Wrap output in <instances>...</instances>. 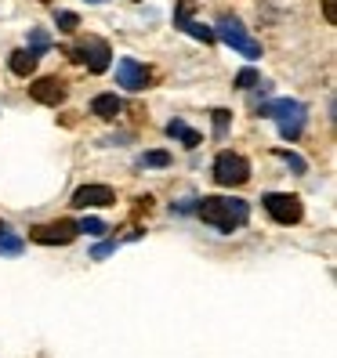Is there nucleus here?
<instances>
[{
    "instance_id": "nucleus-10",
    "label": "nucleus",
    "mask_w": 337,
    "mask_h": 358,
    "mask_svg": "<svg viewBox=\"0 0 337 358\" xmlns=\"http://www.w3.org/2000/svg\"><path fill=\"white\" fill-rule=\"evenodd\" d=\"M116 203V192L109 185H80L73 192V206L88 210V206H113Z\"/></svg>"
},
{
    "instance_id": "nucleus-15",
    "label": "nucleus",
    "mask_w": 337,
    "mask_h": 358,
    "mask_svg": "<svg viewBox=\"0 0 337 358\" xmlns=\"http://www.w3.org/2000/svg\"><path fill=\"white\" fill-rule=\"evenodd\" d=\"M55 26H58L62 33H76V26H80V18H76L73 11H58V15H55Z\"/></svg>"
},
{
    "instance_id": "nucleus-12",
    "label": "nucleus",
    "mask_w": 337,
    "mask_h": 358,
    "mask_svg": "<svg viewBox=\"0 0 337 358\" xmlns=\"http://www.w3.org/2000/svg\"><path fill=\"white\" fill-rule=\"evenodd\" d=\"M120 109H123V101H120L116 94H98V98L91 101V113H95V116H102V120L120 116Z\"/></svg>"
},
{
    "instance_id": "nucleus-20",
    "label": "nucleus",
    "mask_w": 337,
    "mask_h": 358,
    "mask_svg": "<svg viewBox=\"0 0 337 358\" xmlns=\"http://www.w3.org/2000/svg\"><path fill=\"white\" fill-rule=\"evenodd\" d=\"M228 116H233L228 109H214V134L218 138H225V131H228Z\"/></svg>"
},
{
    "instance_id": "nucleus-1",
    "label": "nucleus",
    "mask_w": 337,
    "mask_h": 358,
    "mask_svg": "<svg viewBox=\"0 0 337 358\" xmlns=\"http://www.w3.org/2000/svg\"><path fill=\"white\" fill-rule=\"evenodd\" d=\"M247 203L243 199H225V196H207L203 203H200V217L207 221V224H214V228H221V231H233V228H240L243 221H247Z\"/></svg>"
},
{
    "instance_id": "nucleus-16",
    "label": "nucleus",
    "mask_w": 337,
    "mask_h": 358,
    "mask_svg": "<svg viewBox=\"0 0 337 358\" xmlns=\"http://www.w3.org/2000/svg\"><path fill=\"white\" fill-rule=\"evenodd\" d=\"M18 250H22V239L11 236V231L4 228V231H0V254H18Z\"/></svg>"
},
{
    "instance_id": "nucleus-9",
    "label": "nucleus",
    "mask_w": 337,
    "mask_h": 358,
    "mask_svg": "<svg viewBox=\"0 0 337 358\" xmlns=\"http://www.w3.org/2000/svg\"><path fill=\"white\" fill-rule=\"evenodd\" d=\"M29 98L40 101V105H58L66 101V80H58V76H40L36 83H29Z\"/></svg>"
},
{
    "instance_id": "nucleus-6",
    "label": "nucleus",
    "mask_w": 337,
    "mask_h": 358,
    "mask_svg": "<svg viewBox=\"0 0 337 358\" xmlns=\"http://www.w3.org/2000/svg\"><path fill=\"white\" fill-rule=\"evenodd\" d=\"M214 181L225 188H240L250 181V163L240 152H218L214 159Z\"/></svg>"
},
{
    "instance_id": "nucleus-21",
    "label": "nucleus",
    "mask_w": 337,
    "mask_h": 358,
    "mask_svg": "<svg viewBox=\"0 0 337 358\" xmlns=\"http://www.w3.org/2000/svg\"><path fill=\"white\" fill-rule=\"evenodd\" d=\"M254 83H258V73H254V69H243V73L236 76V87H243V91L254 87Z\"/></svg>"
},
{
    "instance_id": "nucleus-25",
    "label": "nucleus",
    "mask_w": 337,
    "mask_h": 358,
    "mask_svg": "<svg viewBox=\"0 0 337 358\" xmlns=\"http://www.w3.org/2000/svg\"><path fill=\"white\" fill-rule=\"evenodd\" d=\"M4 228H8V224H4V221H0V231H4Z\"/></svg>"
},
{
    "instance_id": "nucleus-7",
    "label": "nucleus",
    "mask_w": 337,
    "mask_h": 358,
    "mask_svg": "<svg viewBox=\"0 0 337 358\" xmlns=\"http://www.w3.org/2000/svg\"><path fill=\"white\" fill-rule=\"evenodd\" d=\"M80 236V228L66 217H58V221H48V224H36L29 231V239L40 243V246H69L73 239Z\"/></svg>"
},
{
    "instance_id": "nucleus-3",
    "label": "nucleus",
    "mask_w": 337,
    "mask_h": 358,
    "mask_svg": "<svg viewBox=\"0 0 337 358\" xmlns=\"http://www.w3.org/2000/svg\"><path fill=\"white\" fill-rule=\"evenodd\" d=\"M214 36H221L228 48L240 51V55H243V58H250V62L261 58V44L247 36V29H243V22H240L236 15H221V18H218V29H214Z\"/></svg>"
},
{
    "instance_id": "nucleus-2",
    "label": "nucleus",
    "mask_w": 337,
    "mask_h": 358,
    "mask_svg": "<svg viewBox=\"0 0 337 358\" xmlns=\"http://www.w3.org/2000/svg\"><path fill=\"white\" fill-rule=\"evenodd\" d=\"M258 116H268V120H280V134L287 141H298L301 131H305V120H308V109L301 101H294V98H276V101H268L258 109Z\"/></svg>"
},
{
    "instance_id": "nucleus-4",
    "label": "nucleus",
    "mask_w": 337,
    "mask_h": 358,
    "mask_svg": "<svg viewBox=\"0 0 337 358\" xmlns=\"http://www.w3.org/2000/svg\"><path fill=\"white\" fill-rule=\"evenodd\" d=\"M69 58L76 62V66H88V73H105L109 62H113V48L105 44L102 36H88L69 51Z\"/></svg>"
},
{
    "instance_id": "nucleus-26",
    "label": "nucleus",
    "mask_w": 337,
    "mask_h": 358,
    "mask_svg": "<svg viewBox=\"0 0 337 358\" xmlns=\"http://www.w3.org/2000/svg\"><path fill=\"white\" fill-rule=\"evenodd\" d=\"M91 4H102V0H91Z\"/></svg>"
},
{
    "instance_id": "nucleus-18",
    "label": "nucleus",
    "mask_w": 337,
    "mask_h": 358,
    "mask_svg": "<svg viewBox=\"0 0 337 358\" xmlns=\"http://www.w3.org/2000/svg\"><path fill=\"white\" fill-rule=\"evenodd\" d=\"M142 166H171V156H167V152H145L142 156Z\"/></svg>"
},
{
    "instance_id": "nucleus-5",
    "label": "nucleus",
    "mask_w": 337,
    "mask_h": 358,
    "mask_svg": "<svg viewBox=\"0 0 337 358\" xmlns=\"http://www.w3.org/2000/svg\"><path fill=\"white\" fill-rule=\"evenodd\" d=\"M261 206L265 214L276 221V224H298L305 217V206L298 196H287V192H265L261 196Z\"/></svg>"
},
{
    "instance_id": "nucleus-19",
    "label": "nucleus",
    "mask_w": 337,
    "mask_h": 358,
    "mask_svg": "<svg viewBox=\"0 0 337 358\" xmlns=\"http://www.w3.org/2000/svg\"><path fill=\"white\" fill-rule=\"evenodd\" d=\"M76 228H80V231H88V236H105V224H102L98 217H83Z\"/></svg>"
},
{
    "instance_id": "nucleus-17",
    "label": "nucleus",
    "mask_w": 337,
    "mask_h": 358,
    "mask_svg": "<svg viewBox=\"0 0 337 358\" xmlns=\"http://www.w3.org/2000/svg\"><path fill=\"white\" fill-rule=\"evenodd\" d=\"M193 11H196V0H178V8H174V26L185 22V18H193Z\"/></svg>"
},
{
    "instance_id": "nucleus-11",
    "label": "nucleus",
    "mask_w": 337,
    "mask_h": 358,
    "mask_svg": "<svg viewBox=\"0 0 337 358\" xmlns=\"http://www.w3.org/2000/svg\"><path fill=\"white\" fill-rule=\"evenodd\" d=\"M36 51H29V48H22V51H15L11 55V62H8V69L15 73V76H29L33 69H36Z\"/></svg>"
},
{
    "instance_id": "nucleus-13",
    "label": "nucleus",
    "mask_w": 337,
    "mask_h": 358,
    "mask_svg": "<svg viewBox=\"0 0 337 358\" xmlns=\"http://www.w3.org/2000/svg\"><path fill=\"white\" fill-rule=\"evenodd\" d=\"M167 134H171V138H181V145H185V149H196V145L203 141L196 131H188L181 120H171V123H167Z\"/></svg>"
},
{
    "instance_id": "nucleus-8",
    "label": "nucleus",
    "mask_w": 337,
    "mask_h": 358,
    "mask_svg": "<svg viewBox=\"0 0 337 358\" xmlns=\"http://www.w3.org/2000/svg\"><path fill=\"white\" fill-rule=\"evenodd\" d=\"M149 80H153L149 66H142V62H135V58H120V66H116V83H120V87L145 91V87H149Z\"/></svg>"
},
{
    "instance_id": "nucleus-24",
    "label": "nucleus",
    "mask_w": 337,
    "mask_h": 358,
    "mask_svg": "<svg viewBox=\"0 0 337 358\" xmlns=\"http://www.w3.org/2000/svg\"><path fill=\"white\" fill-rule=\"evenodd\" d=\"M113 250H116V243H102V246L95 250V254H91V257H98V261H102V257H109V254H113Z\"/></svg>"
},
{
    "instance_id": "nucleus-14",
    "label": "nucleus",
    "mask_w": 337,
    "mask_h": 358,
    "mask_svg": "<svg viewBox=\"0 0 337 358\" xmlns=\"http://www.w3.org/2000/svg\"><path fill=\"white\" fill-rule=\"evenodd\" d=\"M174 29H181V33H188V36H196V40H203V44H214V29L210 26H200V22H193V18H185V22H178Z\"/></svg>"
},
{
    "instance_id": "nucleus-22",
    "label": "nucleus",
    "mask_w": 337,
    "mask_h": 358,
    "mask_svg": "<svg viewBox=\"0 0 337 358\" xmlns=\"http://www.w3.org/2000/svg\"><path fill=\"white\" fill-rule=\"evenodd\" d=\"M280 156L294 166V174H305V159H301V156H294V152H280Z\"/></svg>"
},
{
    "instance_id": "nucleus-23",
    "label": "nucleus",
    "mask_w": 337,
    "mask_h": 358,
    "mask_svg": "<svg viewBox=\"0 0 337 358\" xmlns=\"http://www.w3.org/2000/svg\"><path fill=\"white\" fill-rule=\"evenodd\" d=\"M323 15L330 26H337V0H323Z\"/></svg>"
}]
</instances>
